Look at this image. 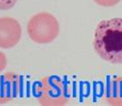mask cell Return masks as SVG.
Segmentation results:
<instances>
[{
    "instance_id": "cell-1",
    "label": "cell",
    "mask_w": 122,
    "mask_h": 106,
    "mask_svg": "<svg viewBox=\"0 0 122 106\" xmlns=\"http://www.w3.org/2000/svg\"><path fill=\"white\" fill-rule=\"evenodd\" d=\"M93 48L104 60L122 63V18L102 20L94 33Z\"/></svg>"
},
{
    "instance_id": "cell-2",
    "label": "cell",
    "mask_w": 122,
    "mask_h": 106,
    "mask_svg": "<svg viewBox=\"0 0 122 106\" xmlns=\"http://www.w3.org/2000/svg\"><path fill=\"white\" fill-rule=\"evenodd\" d=\"M69 89L60 77L46 76L38 87V103L42 106H63L69 101Z\"/></svg>"
},
{
    "instance_id": "cell-3",
    "label": "cell",
    "mask_w": 122,
    "mask_h": 106,
    "mask_svg": "<svg viewBox=\"0 0 122 106\" xmlns=\"http://www.w3.org/2000/svg\"><path fill=\"white\" fill-rule=\"evenodd\" d=\"M28 35L38 44H47L55 40L60 33L57 19L50 13L41 12L32 16L27 26Z\"/></svg>"
},
{
    "instance_id": "cell-4",
    "label": "cell",
    "mask_w": 122,
    "mask_h": 106,
    "mask_svg": "<svg viewBox=\"0 0 122 106\" xmlns=\"http://www.w3.org/2000/svg\"><path fill=\"white\" fill-rule=\"evenodd\" d=\"M23 78L15 73H5L0 76V105L8 103L21 94Z\"/></svg>"
},
{
    "instance_id": "cell-5",
    "label": "cell",
    "mask_w": 122,
    "mask_h": 106,
    "mask_svg": "<svg viewBox=\"0 0 122 106\" xmlns=\"http://www.w3.org/2000/svg\"><path fill=\"white\" fill-rule=\"evenodd\" d=\"M22 28L19 22L12 18H0V48L8 49L19 43Z\"/></svg>"
},
{
    "instance_id": "cell-6",
    "label": "cell",
    "mask_w": 122,
    "mask_h": 106,
    "mask_svg": "<svg viewBox=\"0 0 122 106\" xmlns=\"http://www.w3.org/2000/svg\"><path fill=\"white\" fill-rule=\"evenodd\" d=\"M104 100L111 106H122V77H113L108 80Z\"/></svg>"
},
{
    "instance_id": "cell-7",
    "label": "cell",
    "mask_w": 122,
    "mask_h": 106,
    "mask_svg": "<svg viewBox=\"0 0 122 106\" xmlns=\"http://www.w3.org/2000/svg\"><path fill=\"white\" fill-rule=\"evenodd\" d=\"M18 0H0V10H7L15 5Z\"/></svg>"
},
{
    "instance_id": "cell-8",
    "label": "cell",
    "mask_w": 122,
    "mask_h": 106,
    "mask_svg": "<svg viewBox=\"0 0 122 106\" xmlns=\"http://www.w3.org/2000/svg\"><path fill=\"white\" fill-rule=\"evenodd\" d=\"M119 1H120V0H94V2H97L99 5H101V6H107V7L116 5Z\"/></svg>"
},
{
    "instance_id": "cell-9",
    "label": "cell",
    "mask_w": 122,
    "mask_h": 106,
    "mask_svg": "<svg viewBox=\"0 0 122 106\" xmlns=\"http://www.w3.org/2000/svg\"><path fill=\"white\" fill-rule=\"evenodd\" d=\"M6 65H7V58L4 53L0 51V73L6 67Z\"/></svg>"
}]
</instances>
